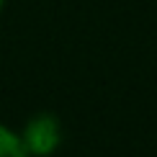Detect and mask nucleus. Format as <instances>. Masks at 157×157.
Returning <instances> with one entry per match:
<instances>
[{"mask_svg": "<svg viewBox=\"0 0 157 157\" xmlns=\"http://www.w3.org/2000/svg\"><path fill=\"white\" fill-rule=\"evenodd\" d=\"M59 121L57 116L52 113H39L34 116L29 124H26L21 139H23V147L29 155H49L54 152L57 144H59Z\"/></svg>", "mask_w": 157, "mask_h": 157, "instance_id": "1", "label": "nucleus"}, {"mask_svg": "<svg viewBox=\"0 0 157 157\" xmlns=\"http://www.w3.org/2000/svg\"><path fill=\"white\" fill-rule=\"evenodd\" d=\"M0 157H29L23 139L5 126H0Z\"/></svg>", "mask_w": 157, "mask_h": 157, "instance_id": "2", "label": "nucleus"}, {"mask_svg": "<svg viewBox=\"0 0 157 157\" xmlns=\"http://www.w3.org/2000/svg\"><path fill=\"white\" fill-rule=\"evenodd\" d=\"M3 3H5V0H0V8H3Z\"/></svg>", "mask_w": 157, "mask_h": 157, "instance_id": "3", "label": "nucleus"}]
</instances>
